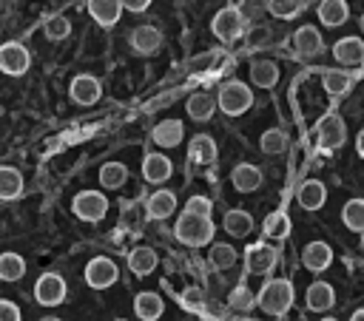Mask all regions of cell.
Returning a JSON list of instances; mask_svg holds the SVG:
<instances>
[{
  "instance_id": "obj_1",
  "label": "cell",
  "mask_w": 364,
  "mask_h": 321,
  "mask_svg": "<svg viewBox=\"0 0 364 321\" xmlns=\"http://www.w3.org/2000/svg\"><path fill=\"white\" fill-rule=\"evenodd\" d=\"M256 307L267 315H284L293 307V284L287 278H270L256 293Z\"/></svg>"
},
{
  "instance_id": "obj_2",
  "label": "cell",
  "mask_w": 364,
  "mask_h": 321,
  "mask_svg": "<svg viewBox=\"0 0 364 321\" xmlns=\"http://www.w3.org/2000/svg\"><path fill=\"white\" fill-rule=\"evenodd\" d=\"M173 236L182 244H188V247L210 244V239H213V222H210V216H196L191 210H182V216L173 224Z\"/></svg>"
},
{
  "instance_id": "obj_3",
  "label": "cell",
  "mask_w": 364,
  "mask_h": 321,
  "mask_svg": "<svg viewBox=\"0 0 364 321\" xmlns=\"http://www.w3.org/2000/svg\"><path fill=\"white\" fill-rule=\"evenodd\" d=\"M216 105L228 116H242L253 105V91L242 80H228V82H222V88L216 94Z\"/></svg>"
},
{
  "instance_id": "obj_4",
  "label": "cell",
  "mask_w": 364,
  "mask_h": 321,
  "mask_svg": "<svg viewBox=\"0 0 364 321\" xmlns=\"http://www.w3.org/2000/svg\"><path fill=\"white\" fill-rule=\"evenodd\" d=\"M210 31L222 40V43H233L236 37H242L245 31V14L236 9V6H225L213 14L210 20Z\"/></svg>"
},
{
  "instance_id": "obj_5",
  "label": "cell",
  "mask_w": 364,
  "mask_h": 321,
  "mask_svg": "<svg viewBox=\"0 0 364 321\" xmlns=\"http://www.w3.org/2000/svg\"><path fill=\"white\" fill-rule=\"evenodd\" d=\"M71 210L82 222H100L108 213V199L100 190H80L71 202Z\"/></svg>"
},
{
  "instance_id": "obj_6",
  "label": "cell",
  "mask_w": 364,
  "mask_h": 321,
  "mask_svg": "<svg viewBox=\"0 0 364 321\" xmlns=\"http://www.w3.org/2000/svg\"><path fill=\"white\" fill-rule=\"evenodd\" d=\"M65 278L60 276V273H54V270H48V273H43L40 278H37V284H34V298H37V304H43V307H57V304H63L65 301Z\"/></svg>"
},
{
  "instance_id": "obj_7",
  "label": "cell",
  "mask_w": 364,
  "mask_h": 321,
  "mask_svg": "<svg viewBox=\"0 0 364 321\" xmlns=\"http://www.w3.org/2000/svg\"><path fill=\"white\" fill-rule=\"evenodd\" d=\"M316 134H318V145H321L324 151H336V148H341L344 139H347V125H344V119H341L338 114H324V116L318 119Z\"/></svg>"
},
{
  "instance_id": "obj_8",
  "label": "cell",
  "mask_w": 364,
  "mask_h": 321,
  "mask_svg": "<svg viewBox=\"0 0 364 321\" xmlns=\"http://www.w3.org/2000/svg\"><path fill=\"white\" fill-rule=\"evenodd\" d=\"M31 65V54L26 45L20 43H3L0 45V71L9 74V77H20L26 74Z\"/></svg>"
},
{
  "instance_id": "obj_9",
  "label": "cell",
  "mask_w": 364,
  "mask_h": 321,
  "mask_svg": "<svg viewBox=\"0 0 364 321\" xmlns=\"http://www.w3.org/2000/svg\"><path fill=\"white\" fill-rule=\"evenodd\" d=\"M117 276H119V270H117V264L108 256H97V259H91L85 264V284L94 287V290L111 287L117 281Z\"/></svg>"
},
{
  "instance_id": "obj_10",
  "label": "cell",
  "mask_w": 364,
  "mask_h": 321,
  "mask_svg": "<svg viewBox=\"0 0 364 321\" xmlns=\"http://www.w3.org/2000/svg\"><path fill=\"white\" fill-rule=\"evenodd\" d=\"M276 261H279L276 247H270V244H264V241H256V244H250V247L245 250V267H247V273L267 276V273L276 267Z\"/></svg>"
},
{
  "instance_id": "obj_11",
  "label": "cell",
  "mask_w": 364,
  "mask_h": 321,
  "mask_svg": "<svg viewBox=\"0 0 364 321\" xmlns=\"http://www.w3.org/2000/svg\"><path fill=\"white\" fill-rule=\"evenodd\" d=\"M68 94H71V99H74L77 105H94V102L100 99V94H102V85H100V80L91 77V74H77V77L71 80Z\"/></svg>"
},
{
  "instance_id": "obj_12",
  "label": "cell",
  "mask_w": 364,
  "mask_h": 321,
  "mask_svg": "<svg viewBox=\"0 0 364 321\" xmlns=\"http://www.w3.org/2000/svg\"><path fill=\"white\" fill-rule=\"evenodd\" d=\"M128 43H131V48H134L136 54H156L159 45H162V31L154 28V26H136V28L131 31Z\"/></svg>"
},
{
  "instance_id": "obj_13",
  "label": "cell",
  "mask_w": 364,
  "mask_h": 321,
  "mask_svg": "<svg viewBox=\"0 0 364 321\" xmlns=\"http://www.w3.org/2000/svg\"><path fill=\"white\" fill-rule=\"evenodd\" d=\"M171 173H173V165H171L168 156H162V153H145V159H142V179L145 182L162 185L165 179H171Z\"/></svg>"
},
{
  "instance_id": "obj_14",
  "label": "cell",
  "mask_w": 364,
  "mask_h": 321,
  "mask_svg": "<svg viewBox=\"0 0 364 321\" xmlns=\"http://www.w3.org/2000/svg\"><path fill=\"white\" fill-rule=\"evenodd\" d=\"M333 57L341 62V65H358L364 62V40L361 37H341L333 43Z\"/></svg>"
},
{
  "instance_id": "obj_15",
  "label": "cell",
  "mask_w": 364,
  "mask_h": 321,
  "mask_svg": "<svg viewBox=\"0 0 364 321\" xmlns=\"http://www.w3.org/2000/svg\"><path fill=\"white\" fill-rule=\"evenodd\" d=\"M293 45L301 57H316V54L324 51V40H321L316 26H299L296 34H293Z\"/></svg>"
},
{
  "instance_id": "obj_16",
  "label": "cell",
  "mask_w": 364,
  "mask_h": 321,
  "mask_svg": "<svg viewBox=\"0 0 364 321\" xmlns=\"http://www.w3.org/2000/svg\"><path fill=\"white\" fill-rule=\"evenodd\" d=\"M301 261L310 273H324L333 261V250L327 241H310L304 250H301Z\"/></svg>"
},
{
  "instance_id": "obj_17",
  "label": "cell",
  "mask_w": 364,
  "mask_h": 321,
  "mask_svg": "<svg viewBox=\"0 0 364 321\" xmlns=\"http://www.w3.org/2000/svg\"><path fill=\"white\" fill-rule=\"evenodd\" d=\"M182 136H185V125H182L179 119H162V122H156L154 131H151V139H154L159 148H176V145L182 142Z\"/></svg>"
},
{
  "instance_id": "obj_18",
  "label": "cell",
  "mask_w": 364,
  "mask_h": 321,
  "mask_svg": "<svg viewBox=\"0 0 364 321\" xmlns=\"http://www.w3.org/2000/svg\"><path fill=\"white\" fill-rule=\"evenodd\" d=\"M304 304H307V310H313V312H327V310L336 304V290H333L327 281H313V284L307 287Z\"/></svg>"
},
{
  "instance_id": "obj_19",
  "label": "cell",
  "mask_w": 364,
  "mask_h": 321,
  "mask_svg": "<svg viewBox=\"0 0 364 321\" xmlns=\"http://www.w3.org/2000/svg\"><path fill=\"white\" fill-rule=\"evenodd\" d=\"M88 14L94 17L97 26L111 28V26H117V20L122 14V3L119 0H88Z\"/></svg>"
},
{
  "instance_id": "obj_20",
  "label": "cell",
  "mask_w": 364,
  "mask_h": 321,
  "mask_svg": "<svg viewBox=\"0 0 364 321\" xmlns=\"http://www.w3.org/2000/svg\"><path fill=\"white\" fill-rule=\"evenodd\" d=\"M230 179H233V187L239 193H253L259 185H262V170L250 162H239L233 170H230Z\"/></svg>"
},
{
  "instance_id": "obj_21",
  "label": "cell",
  "mask_w": 364,
  "mask_h": 321,
  "mask_svg": "<svg viewBox=\"0 0 364 321\" xmlns=\"http://www.w3.org/2000/svg\"><path fill=\"white\" fill-rule=\"evenodd\" d=\"M162 310H165V301H162L159 293H151V290L136 293V298H134V312H136L142 321H156V318L162 315Z\"/></svg>"
},
{
  "instance_id": "obj_22",
  "label": "cell",
  "mask_w": 364,
  "mask_h": 321,
  "mask_svg": "<svg viewBox=\"0 0 364 321\" xmlns=\"http://www.w3.org/2000/svg\"><path fill=\"white\" fill-rule=\"evenodd\" d=\"M185 111H188L191 119H196V122H208V119L213 116V111H216V99H213L208 91H196V94L188 97Z\"/></svg>"
},
{
  "instance_id": "obj_23",
  "label": "cell",
  "mask_w": 364,
  "mask_h": 321,
  "mask_svg": "<svg viewBox=\"0 0 364 321\" xmlns=\"http://www.w3.org/2000/svg\"><path fill=\"white\" fill-rule=\"evenodd\" d=\"M296 199H299V205L304 210H318L324 205V199H327V187L318 179H307V182L299 185V196Z\"/></svg>"
},
{
  "instance_id": "obj_24",
  "label": "cell",
  "mask_w": 364,
  "mask_h": 321,
  "mask_svg": "<svg viewBox=\"0 0 364 321\" xmlns=\"http://www.w3.org/2000/svg\"><path fill=\"white\" fill-rule=\"evenodd\" d=\"M176 210V196L171 190H156L145 202V216L148 219H168Z\"/></svg>"
},
{
  "instance_id": "obj_25",
  "label": "cell",
  "mask_w": 364,
  "mask_h": 321,
  "mask_svg": "<svg viewBox=\"0 0 364 321\" xmlns=\"http://www.w3.org/2000/svg\"><path fill=\"white\" fill-rule=\"evenodd\" d=\"M188 159L193 165H210V162H216V142L208 134L193 136L191 145H188Z\"/></svg>"
},
{
  "instance_id": "obj_26",
  "label": "cell",
  "mask_w": 364,
  "mask_h": 321,
  "mask_svg": "<svg viewBox=\"0 0 364 321\" xmlns=\"http://www.w3.org/2000/svg\"><path fill=\"white\" fill-rule=\"evenodd\" d=\"M156 261L159 259H156L154 247H145V244H139L128 253V267H131L134 276H151L156 270Z\"/></svg>"
},
{
  "instance_id": "obj_27",
  "label": "cell",
  "mask_w": 364,
  "mask_h": 321,
  "mask_svg": "<svg viewBox=\"0 0 364 321\" xmlns=\"http://www.w3.org/2000/svg\"><path fill=\"white\" fill-rule=\"evenodd\" d=\"M347 17H350V9L344 0H321L318 3V20L327 28H338L341 23H347Z\"/></svg>"
},
{
  "instance_id": "obj_28",
  "label": "cell",
  "mask_w": 364,
  "mask_h": 321,
  "mask_svg": "<svg viewBox=\"0 0 364 321\" xmlns=\"http://www.w3.org/2000/svg\"><path fill=\"white\" fill-rule=\"evenodd\" d=\"M321 85H324V91L330 97H341V94L350 91L353 74L350 71H341V68H327V71H321Z\"/></svg>"
},
{
  "instance_id": "obj_29",
  "label": "cell",
  "mask_w": 364,
  "mask_h": 321,
  "mask_svg": "<svg viewBox=\"0 0 364 321\" xmlns=\"http://www.w3.org/2000/svg\"><path fill=\"white\" fill-rule=\"evenodd\" d=\"M250 80L259 88H273L279 82V65L270 60H253L250 62Z\"/></svg>"
},
{
  "instance_id": "obj_30",
  "label": "cell",
  "mask_w": 364,
  "mask_h": 321,
  "mask_svg": "<svg viewBox=\"0 0 364 321\" xmlns=\"http://www.w3.org/2000/svg\"><path fill=\"white\" fill-rule=\"evenodd\" d=\"M222 227H225L230 236L242 239V236H247V233L253 230V216H250L247 210H239V207H233V210H228V213H225V219H222Z\"/></svg>"
},
{
  "instance_id": "obj_31",
  "label": "cell",
  "mask_w": 364,
  "mask_h": 321,
  "mask_svg": "<svg viewBox=\"0 0 364 321\" xmlns=\"http://www.w3.org/2000/svg\"><path fill=\"white\" fill-rule=\"evenodd\" d=\"M23 193V176L17 168H9V165H0V199L3 202H11Z\"/></svg>"
},
{
  "instance_id": "obj_32",
  "label": "cell",
  "mask_w": 364,
  "mask_h": 321,
  "mask_svg": "<svg viewBox=\"0 0 364 321\" xmlns=\"http://www.w3.org/2000/svg\"><path fill=\"white\" fill-rule=\"evenodd\" d=\"M128 182V168L122 162H105L100 168V185L108 187V190H117Z\"/></svg>"
},
{
  "instance_id": "obj_33",
  "label": "cell",
  "mask_w": 364,
  "mask_h": 321,
  "mask_svg": "<svg viewBox=\"0 0 364 321\" xmlns=\"http://www.w3.org/2000/svg\"><path fill=\"white\" fill-rule=\"evenodd\" d=\"M26 276V261L17 253H0V278L3 281H20Z\"/></svg>"
},
{
  "instance_id": "obj_34",
  "label": "cell",
  "mask_w": 364,
  "mask_h": 321,
  "mask_svg": "<svg viewBox=\"0 0 364 321\" xmlns=\"http://www.w3.org/2000/svg\"><path fill=\"white\" fill-rule=\"evenodd\" d=\"M341 219L350 230L361 233L364 230V199H350L344 207H341Z\"/></svg>"
},
{
  "instance_id": "obj_35",
  "label": "cell",
  "mask_w": 364,
  "mask_h": 321,
  "mask_svg": "<svg viewBox=\"0 0 364 321\" xmlns=\"http://www.w3.org/2000/svg\"><path fill=\"white\" fill-rule=\"evenodd\" d=\"M259 148H262V153H270V156L284 153V148H287V136H284V131H282V128H270V131H264L262 139H259Z\"/></svg>"
},
{
  "instance_id": "obj_36",
  "label": "cell",
  "mask_w": 364,
  "mask_h": 321,
  "mask_svg": "<svg viewBox=\"0 0 364 321\" xmlns=\"http://www.w3.org/2000/svg\"><path fill=\"white\" fill-rule=\"evenodd\" d=\"M208 259H210V264H213L216 270H228V267L236 264V250H233L230 244H225V241H213Z\"/></svg>"
},
{
  "instance_id": "obj_37",
  "label": "cell",
  "mask_w": 364,
  "mask_h": 321,
  "mask_svg": "<svg viewBox=\"0 0 364 321\" xmlns=\"http://www.w3.org/2000/svg\"><path fill=\"white\" fill-rule=\"evenodd\" d=\"M304 9V0H267V11L279 20H290Z\"/></svg>"
},
{
  "instance_id": "obj_38",
  "label": "cell",
  "mask_w": 364,
  "mask_h": 321,
  "mask_svg": "<svg viewBox=\"0 0 364 321\" xmlns=\"http://www.w3.org/2000/svg\"><path fill=\"white\" fill-rule=\"evenodd\" d=\"M43 34H46L51 43H57V40H65V37L71 34V23H68L63 14H54V17H48V20H46V26H43Z\"/></svg>"
},
{
  "instance_id": "obj_39",
  "label": "cell",
  "mask_w": 364,
  "mask_h": 321,
  "mask_svg": "<svg viewBox=\"0 0 364 321\" xmlns=\"http://www.w3.org/2000/svg\"><path fill=\"white\" fill-rule=\"evenodd\" d=\"M264 233H267L270 239H284V236L290 233V219H287V213H282V210L270 213V216L264 219Z\"/></svg>"
},
{
  "instance_id": "obj_40",
  "label": "cell",
  "mask_w": 364,
  "mask_h": 321,
  "mask_svg": "<svg viewBox=\"0 0 364 321\" xmlns=\"http://www.w3.org/2000/svg\"><path fill=\"white\" fill-rule=\"evenodd\" d=\"M228 304L233 307V310H242V312H247V310H253L256 307V295L245 287V284H239V287H233L230 290V298H228Z\"/></svg>"
},
{
  "instance_id": "obj_41",
  "label": "cell",
  "mask_w": 364,
  "mask_h": 321,
  "mask_svg": "<svg viewBox=\"0 0 364 321\" xmlns=\"http://www.w3.org/2000/svg\"><path fill=\"white\" fill-rule=\"evenodd\" d=\"M185 210H191V213H196V216H210L213 205H210L208 196H191L188 205H185Z\"/></svg>"
},
{
  "instance_id": "obj_42",
  "label": "cell",
  "mask_w": 364,
  "mask_h": 321,
  "mask_svg": "<svg viewBox=\"0 0 364 321\" xmlns=\"http://www.w3.org/2000/svg\"><path fill=\"white\" fill-rule=\"evenodd\" d=\"M0 321H20V307L9 298H0Z\"/></svg>"
},
{
  "instance_id": "obj_43",
  "label": "cell",
  "mask_w": 364,
  "mask_h": 321,
  "mask_svg": "<svg viewBox=\"0 0 364 321\" xmlns=\"http://www.w3.org/2000/svg\"><path fill=\"white\" fill-rule=\"evenodd\" d=\"M119 3H122V9L136 11V14H139V11H145V9L151 6V0H119Z\"/></svg>"
},
{
  "instance_id": "obj_44",
  "label": "cell",
  "mask_w": 364,
  "mask_h": 321,
  "mask_svg": "<svg viewBox=\"0 0 364 321\" xmlns=\"http://www.w3.org/2000/svg\"><path fill=\"white\" fill-rule=\"evenodd\" d=\"M355 151H358V156L364 159V128H361L358 136H355Z\"/></svg>"
},
{
  "instance_id": "obj_45",
  "label": "cell",
  "mask_w": 364,
  "mask_h": 321,
  "mask_svg": "<svg viewBox=\"0 0 364 321\" xmlns=\"http://www.w3.org/2000/svg\"><path fill=\"white\" fill-rule=\"evenodd\" d=\"M350 321H364V307H361V310H355V312L350 315Z\"/></svg>"
},
{
  "instance_id": "obj_46",
  "label": "cell",
  "mask_w": 364,
  "mask_h": 321,
  "mask_svg": "<svg viewBox=\"0 0 364 321\" xmlns=\"http://www.w3.org/2000/svg\"><path fill=\"white\" fill-rule=\"evenodd\" d=\"M40 321H60V318H57V315H43Z\"/></svg>"
},
{
  "instance_id": "obj_47",
  "label": "cell",
  "mask_w": 364,
  "mask_h": 321,
  "mask_svg": "<svg viewBox=\"0 0 364 321\" xmlns=\"http://www.w3.org/2000/svg\"><path fill=\"white\" fill-rule=\"evenodd\" d=\"M321 321H336V318H333V315H324V318H321Z\"/></svg>"
},
{
  "instance_id": "obj_48",
  "label": "cell",
  "mask_w": 364,
  "mask_h": 321,
  "mask_svg": "<svg viewBox=\"0 0 364 321\" xmlns=\"http://www.w3.org/2000/svg\"><path fill=\"white\" fill-rule=\"evenodd\" d=\"M358 26H361V31H364V14H361V20H358Z\"/></svg>"
},
{
  "instance_id": "obj_49",
  "label": "cell",
  "mask_w": 364,
  "mask_h": 321,
  "mask_svg": "<svg viewBox=\"0 0 364 321\" xmlns=\"http://www.w3.org/2000/svg\"><path fill=\"white\" fill-rule=\"evenodd\" d=\"M361 247H364V230H361Z\"/></svg>"
},
{
  "instance_id": "obj_50",
  "label": "cell",
  "mask_w": 364,
  "mask_h": 321,
  "mask_svg": "<svg viewBox=\"0 0 364 321\" xmlns=\"http://www.w3.org/2000/svg\"><path fill=\"white\" fill-rule=\"evenodd\" d=\"M114 321H125V318H114Z\"/></svg>"
}]
</instances>
